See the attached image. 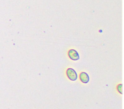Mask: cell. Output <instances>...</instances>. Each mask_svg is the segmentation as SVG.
<instances>
[{
  "mask_svg": "<svg viewBox=\"0 0 124 109\" xmlns=\"http://www.w3.org/2000/svg\"><path fill=\"white\" fill-rule=\"evenodd\" d=\"M66 73L67 76H68L69 79H70L71 81H75L78 79V75L76 73V71L74 69L69 68V69H68L67 70Z\"/></svg>",
  "mask_w": 124,
  "mask_h": 109,
  "instance_id": "cell-1",
  "label": "cell"
},
{
  "mask_svg": "<svg viewBox=\"0 0 124 109\" xmlns=\"http://www.w3.org/2000/svg\"><path fill=\"white\" fill-rule=\"evenodd\" d=\"M68 55L69 58L73 61H77L79 59V55L76 50L74 49H71L68 52Z\"/></svg>",
  "mask_w": 124,
  "mask_h": 109,
  "instance_id": "cell-2",
  "label": "cell"
},
{
  "mask_svg": "<svg viewBox=\"0 0 124 109\" xmlns=\"http://www.w3.org/2000/svg\"><path fill=\"white\" fill-rule=\"evenodd\" d=\"M79 78L81 81H82L83 83H88L90 81V78L88 74L85 72H82L80 73Z\"/></svg>",
  "mask_w": 124,
  "mask_h": 109,
  "instance_id": "cell-3",
  "label": "cell"
},
{
  "mask_svg": "<svg viewBox=\"0 0 124 109\" xmlns=\"http://www.w3.org/2000/svg\"><path fill=\"white\" fill-rule=\"evenodd\" d=\"M122 88H123V85H122V84H121L117 86V90H118V92H119L121 94H122V93H123V92H122Z\"/></svg>",
  "mask_w": 124,
  "mask_h": 109,
  "instance_id": "cell-4",
  "label": "cell"
}]
</instances>
